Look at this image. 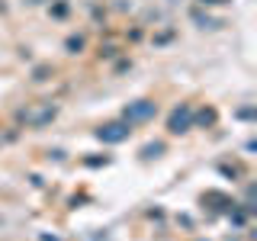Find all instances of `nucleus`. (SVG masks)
I'll use <instances>...</instances> for the list:
<instances>
[{"instance_id":"1","label":"nucleus","mask_w":257,"mask_h":241,"mask_svg":"<svg viewBox=\"0 0 257 241\" xmlns=\"http://www.w3.org/2000/svg\"><path fill=\"white\" fill-rule=\"evenodd\" d=\"M154 103H148V100H141V103H135L132 109H126V119L132 122V119H148V116H154Z\"/></svg>"},{"instance_id":"2","label":"nucleus","mask_w":257,"mask_h":241,"mask_svg":"<svg viewBox=\"0 0 257 241\" xmlns=\"http://www.w3.org/2000/svg\"><path fill=\"white\" fill-rule=\"evenodd\" d=\"M128 135V126H106V129H100V139L103 142H123Z\"/></svg>"},{"instance_id":"3","label":"nucleus","mask_w":257,"mask_h":241,"mask_svg":"<svg viewBox=\"0 0 257 241\" xmlns=\"http://www.w3.org/2000/svg\"><path fill=\"white\" fill-rule=\"evenodd\" d=\"M187 119H190V113H187V109H184V116H180V113H174V119H171V132H184Z\"/></svg>"}]
</instances>
